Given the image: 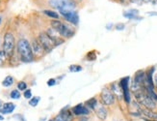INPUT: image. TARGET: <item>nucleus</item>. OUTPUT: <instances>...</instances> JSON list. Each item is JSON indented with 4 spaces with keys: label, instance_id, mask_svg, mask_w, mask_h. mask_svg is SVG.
I'll list each match as a JSON object with an SVG mask.
<instances>
[{
    "label": "nucleus",
    "instance_id": "nucleus-1",
    "mask_svg": "<svg viewBox=\"0 0 157 121\" xmlns=\"http://www.w3.org/2000/svg\"><path fill=\"white\" fill-rule=\"evenodd\" d=\"M17 51L21 62L30 63V62H33L34 59H35L33 51H32V48H31V43L25 38H21L17 41Z\"/></svg>",
    "mask_w": 157,
    "mask_h": 121
},
{
    "label": "nucleus",
    "instance_id": "nucleus-2",
    "mask_svg": "<svg viewBox=\"0 0 157 121\" xmlns=\"http://www.w3.org/2000/svg\"><path fill=\"white\" fill-rule=\"evenodd\" d=\"M50 25H51V27L55 29L61 35V37H63L65 40L71 39L75 35V28L72 27L70 23L63 22L59 21V19H54V21H51Z\"/></svg>",
    "mask_w": 157,
    "mask_h": 121
},
{
    "label": "nucleus",
    "instance_id": "nucleus-3",
    "mask_svg": "<svg viewBox=\"0 0 157 121\" xmlns=\"http://www.w3.org/2000/svg\"><path fill=\"white\" fill-rule=\"evenodd\" d=\"M132 95L134 97V100L137 101L143 107L147 110H157V103L148 96V94L146 92L145 89H141L133 93Z\"/></svg>",
    "mask_w": 157,
    "mask_h": 121
},
{
    "label": "nucleus",
    "instance_id": "nucleus-4",
    "mask_svg": "<svg viewBox=\"0 0 157 121\" xmlns=\"http://www.w3.org/2000/svg\"><path fill=\"white\" fill-rule=\"evenodd\" d=\"M16 46H17V43H16L15 35L11 31L6 32L4 34V39H3V51L5 52V55L8 60H11L13 54H15Z\"/></svg>",
    "mask_w": 157,
    "mask_h": 121
},
{
    "label": "nucleus",
    "instance_id": "nucleus-5",
    "mask_svg": "<svg viewBox=\"0 0 157 121\" xmlns=\"http://www.w3.org/2000/svg\"><path fill=\"white\" fill-rule=\"evenodd\" d=\"M98 101L100 105L105 106L109 107V109L114 107L118 102L117 98L115 97L113 92L109 88V86H105L104 88H102V90L100 91L98 95Z\"/></svg>",
    "mask_w": 157,
    "mask_h": 121
},
{
    "label": "nucleus",
    "instance_id": "nucleus-6",
    "mask_svg": "<svg viewBox=\"0 0 157 121\" xmlns=\"http://www.w3.org/2000/svg\"><path fill=\"white\" fill-rule=\"evenodd\" d=\"M130 80H131V77L126 76L121 78L119 80V84L121 88L122 91V97H124V103L126 107H128L132 102V92L130 90Z\"/></svg>",
    "mask_w": 157,
    "mask_h": 121
},
{
    "label": "nucleus",
    "instance_id": "nucleus-7",
    "mask_svg": "<svg viewBox=\"0 0 157 121\" xmlns=\"http://www.w3.org/2000/svg\"><path fill=\"white\" fill-rule=\"evenodd\" d=\"M49 3L53 8L57 9L59 12L75 10L76 7V3L73 0H50Z\"/></svg>",
    "mask_w": 157,
    "mask_h": 121
},
{
    "label": "nucleus",
    "instance_id": "nucleus-8",
    "mask_svg": "<svg viewBox=\"0 0 157 121\" xmlns=\"http://www.w3.org/2000/svg\"><path fill=\"white\" fill-rule=\"evenodd\" d=\"M37 39L39 40L40 44L42 45V46L44 48L45 53H49V52H51L54 49L56 48L55 43H54V42H53V40H52L48 35H47V33H46V32H40Z\"/></svg>",
    "mask_w": 157,
    "mask_h": 121
},
{
    "label": "nucleus",
    "instance_id": "nucleus-9",
    "mask_svg": "<svg viewBox=\"0 0 157 121\" xmlns=\"http://www.w3.org/2000/svg\"><path fill=\"white\" fill-rule=\"evenodd\" d=\"M60 15L66 19L67 22H69L71 25L76 26L79 23V15H78L77 11H75V10L61 11Z\"/></svg>",
    "mask_w": 157,
    "mask_h": 121
},
{
    "label": "nucleus",
    "instance_id": "nucleus-10",
    "mask_svg": "<svg viewBox=\"0 0 157 121\" xmlns=\"http://www.w3.org/2000/svg\"><path fill=\"white\" fill-rule=\"evenodd\" d=\"M71 111L73 113V115L75 117L79 116H91V114L93 113L88 107L85 106L84 103H79L75 105L74 107H71Z\"/></svg>",
    "mask_w": 157,
    "mask_h": 121
},
{
    "label": "nucleus",
    "instance_id": "nucleus-11",
    "mask_svg": "<svg viewBox=\"0 0 157 121\" xmlns=\"http://www.w3.org/2000/svg\"><path fill=\"white\" fill-rule=\"evenodd\" d=\"M94 115L97 116V118L100 121H107L109 115H110V110L109 107L102 106L99 104V106L98 107V109L94 111Z\"/></svg>",
    "mask_w": 157,
    "mask_h": 121
},
{
    "label": "nucleus",
    "instance_id": "nucleus-12",
    "mask_svg": "<svg viewBox=\"0 0 157 121\" xmlns=\"http://www.w3.org/2000/svg\"><path fill=\"white\" fill-rule=\"evenodd\" d=\"M31 48H32V51H33V54H34V57H35V58H40L45 53L44 48L42 46V45L40 44L38 39H33L32 40Z\"/></svg>",
    "mask_w": 157,
    "mask_h": 121
},
{
    "label": "nucleus",
    "instance_id": "nucleus-13",
    "mask_svg": "<svg viewBox=\"0 0 157 121\" xmlns=\"http://www.w3.org/2000/svg\"><path fill=\"white\" fill-rule=\"evenodd\" d=\"M142 117L144 121H157V110H147L145 107H141Z\"/></svg>",
    "mask_w": 157,
    "mask_h": 121
},
{
    "label": "nucleus",
    "instance_id": "nucleus-14",
    "mask_svg": "<svg viewBox=\"0 0 157 121\" xmlns=\"http://www.w3.org/2000/svg\"><path fill=\"white\" fill-rule=\"evenodd\" d=\"M45 32L47 33V35H48L53 40V42L55 43L56 46L64 44L65 41H66V40L63 37H61V35L59 34V33L55 29H54V28H52V27H48V28L46 29Z\"/></svg>",
    "mask_w": 157,
    "mask_h": 121
},
{
    "label": "nucleus",
    "instance_id": "nucleus-15",
    "mask_svg": "<svg viewBox=\"0 0 157 121\" xmlns=\"http://www.w3.org/2000/svg\"><path fill=\"white\" fill-rule=\"evenodd\" d=\"M108 86H109V88H110V90L113 92L115 97L117 98L118 102H124V97H122V91H121V86L119 84V82L111 83Z\"/></svg>",
    "mask_w": 157,
    "mask_h": 121
},
{
    "label": "nucleus",
    "instance_id": "nucleus-16",
    "mask_svg": "<svg viewBox=\"0 0 157 121\" xmlns=\"http://www.w3.org/2000/svg\"><path fill=\"white\" fill-rule=\"evenodd\" d=\"M59 114L62 116L66 121H75V116L73 115L71 111V107L70 106H66L60 111Z\"/></svg>",
    "mask_w": 157,
    "mask_h": 121
},
{
    "label": "nucleus",
    "instance_id": "nucleus-17",
    "mask_svg": "<svg viewBox=\"0 0 157 121\" xmlns=\"http://www.w3.org/2000/svg\"><path fill=\"white\" fill-rule=\"evenodd\" d=\"M84 104L92 112H94V111L97 110L98 107L99 106V101H98V98H97V97H92L89 100L85 101Z\"/></svg>",
    "mask_w": 157,
    "mask_h": 121
},
{
    "label": "nucleus",
    "instance_id": "nucleus-18",
    "mask_svg": "<svg viewBox=\"0 0 157 121\" xmlns=\"http://www.w3.org/2000/svg\"><path fill=\"white\" fill-rule=\"evenodd\" d=\"M15 110H16V104H13L12 102H7L4 103L3 107L0 109V113L3 114V115H5V114H11Z\"/></svg>",
    "mask_w": 157,
    "mask_h": 121
},
{
    "label": "nucleus",
    "instance_id": "nucleus-19",
    "mask_svg": "<svg viewBox=\"0 0 157 121\" xmlns=\"http://www.w3.org/2000/svg\"><path fill=\"white\" fill-rule=\"evenodd\" d=\"M124 17L127 19H131V21H134V19H142V18L139 17V11L136 9H130L128 11L124 12Z\"/></svg>",
    "mask_w": 157,
    "mask_h": 121
},
{
    "label": "nucleus",
    "instance_id": "nucleus-20",
    "mask_svg": "<svg viewBox=\"0 0 157 121\" xmlns=\"http://www.w3.org/2000/svg\"><path fill=\"white\" fill-rule=\"evenodd\" d=\"M13 83H15V79H13V77H12V76H7L2 82V85L4 87H10Z\"/></svg>",
    "mask_w": 157,
    "mask_h": 121
},
{
    "label": "nucleus",
    "instance_id": "nucleus-21",
    "mask_svg": "<svg viewBox=\"0 0 157 121\" xmlns=\"http://www.w3.org/2000/svg\"><path fill=\"white\" fill-rule=\"evenodd\" d=\"M98 57V54H97V51L95 50H90L87 52V54L85 55V59L87 61H94L95 59Z\"/></svg>",
    "mask_w": 157,
    "mask_h": 121
},
{
    "label": "nucleus",
    "instance_id": "nucleus-22",
    "mask_svg": "<svg viewBox=\"0 0 157 121\" xmlns=\"http://www.w3.org/2000/svg\"><path fill=\"white\" fill-rule=\"evenodd\" d=\"M44 14L47 17H49L51 18L54 19H58L59 18V14L55 11H52V10H44Z\"/></svg>",
    "mask_w": 157,
    "mask_h": 121
},
{
    "label": "nucleus",
    "instance_id": "nucleus-23",
    "mask_svg": "<svg viewBox=\"0 0 157 121\" xmlns=\"http://www.w3.org/2000/svg\"><path fill=\"white\" fill-rule=\"evenodd\" d=\"M83 70V67L79 64H72L69 67V71L71 73H78Z\"/></svg>",
    "mask_w": 157,
    "mask_h": 121
},
{
    "label": "nucleus",
    "instance_id": "nucleus-24",
    "mask_svg": "<svg viewBox=\"0 0 157 121\" xmlns=\"http://www.w3.org/2000/svg\"><path fill=\"white\" fill-rule=\"evenodd\" d=\"M40 101V96H34V97H32V98L29 100L28 104H29V106H31V107H37V106L39 105Z\"/></svg>",
    "mask_w": 157,
    "mask_h": 121
},
{
    "label": "nucleus",
    "instance_id": "nucleus-25",
    "mask_svg": "<svg viewBox=\"0 0 157 121\" xmlns=\"http://www.w3.org/2000/svg\"><path fill=\"white\" fill-rule=\"evenodd\" d=\"M20 96H21V94H20V91L18 89H13L10 93V98L13 100H18Z\"/></svg>",
    "mask_w": 157,
    "mask_h": 121
},
{
    "label": "nucleus",
    "instance_id": "nucleus-26",
    "mask_svg": "<svg viewBox=\"0 0 157 121\" xmlns=\"http://www.w3.org/2000/svg\"><path fill=\"white\" fill-rule=\"evenodd\" d=\"M17 89L19 90V91H25L26 89H27V83L24 82V80H20V82H18L17 83Z\"/></svg>",
    "mask_w": 157,
    "mask_h": 121
},
{
    "label": "nucleus",
    "instance_id": "nucleus-27",
    "mask_svg": "<svg viewBox=\"0 0 157 121\" xmlns=\"http://www.w3.org/2000/svg\"><path fill=\"white\" fill-rule=\"evenodd\" d=\"M6 60H8L5 55V52L3 51V50H0V67L4 66Z\"/></svg>",
    "mask_w": 157,
    "mask_h": 121
},
{
    "label": "nucleus",
    "instance_id": "nucleus-28",
    "mask_svg": "<svg viewBox=\"0 0 157 121\" xmlns=\"http://www.w3.org/2000/svg\"><path fill=\"white\" fill-rule=\"evenodd\" d=\"M23 97H24L26 100H30V99L32 98V90L27 88L25 91H23Z\"/></svg>",
    "mask_w": 157,
    "mask_h": 121
},
{
    "label": "nucleus",
    "instance_id": "nucleus-29",
    "mask_svg": "<svg viewBox=\"0 0 157 121\" xmlns=\"http://www.w3.org/2000/svg\"><path fill=\"white\" fill-rule=\"evenodd\" d=\"M124 28H125V24L122 23V22L117 23V24L115 25V29L118 30V31H122V30H124Z\"/></svg>",
    "mask_w": 157,
    "mask_h": 121
},
{
    "label": "nucleus",
    "instance_id": "nucleus-30",
    "mask_svg": "<svg viewBox=\"0 0 157 121\" xmlns=\"http://www.w3.org/2000/svg\"><path fill=\"white\" fill-rule=\"evenodd\" d=\"M46 84H47V86H49V87L54 86V85L57 84V80H56V79H49L48 80H47Z\"/></svg>",
    "mask_w": 157,
    "mask_h": 121
},
{
    "label": "nucleus",
    "instance_id": "nucleus-31",
    "mask_svg": "<svg viewBox=\"0 0 157 121\" xmlns=\"http://www.w3.org/2000/svg\"><path fill=\"white\" fill-rule=\"evenodd\" d=\"M75 121H90V116H79V117H75Z\"/></svg>",
    "mask_w": 157,
    "mask_h": 121
},
{
    "label": "nucleus",
    "instance_id": "nucleus-32",
    "mask_svg": "<svg viewBox=\"0 0 157 121\" xmlns=\"http://www.w3.org/2000/svg\"><path fill=\"white\" fill-rule=\"evenodd\" d=\"M117 2H119L120 4H122V5H127L129 3H131V0H116Z\"/></svg>",
    "mask_w": 157,
    "mask_h": 121
},
{
    "label": "nucleus",
    "instance_id": "nucleus-33",
    "mask_svg": "<svg viewBox=\"0 0 157 121\" xmlns=\"http://www.w3.org/2000/svg\"><path fill=\"white\" fill-rule=\"evenodd\" d=\"M153 83H154V88L157 91V72L154 74V76H153Z\"/></svg>",
    "mask_w": 157,
    "mask_h": 121
},
{
    "label": "nucleus",
    "instance_id": "nucleus-34",
    "mask_svg": "<svg viewBox=\"0 0 157 121\" xmlns=\"http://www.w3.org/2000/svg\"><path fill=\"white\" fill-rule=\"evenodd\" d=\"M54 120H55V121H66V120H65V119H64L62 116L60 115L59 113L57 114V115H56L55 117H54Z\"/></svg>",
    "mask_w": 157,
    "mask_h": 121
},
{
    "label": "nucleus",
    "instance_id": "nucleus-35",
    "mask_svg": "<svg viewBox=\"0 0 157 121\" xmlns=\"http://www.w3.org/2000/svg\"><path fill=\"white\" fill-rule=\"evenodd\" d=\"M148 3H151V5H157V0H148Z\"/></svg>",
    "mask_w": 157,
    "mask_h": 121
},
{
    "label": "nucleus",
    "instance_id": "nucleus-36",
    "mask_svg": "<svg viewBox=\"0 0 157 121\" xmlns=\"http://www.w3.org/2000/svg\"><path fill=\"white\" fill-rule=\"evenodd\" d=\"M16 117H17V118H19V121H27L22 115H17Z\"/></svg>",
    "mask_w": 157,
    "mask_h": 121
},
{
    "label": "nucleus",
    "instance_id": "nucleus-37",
    "mask_svg": "<svg viewBox=\"0 0 157 121\" xmlns=\"http://www.w3.org/2000/svg\"><path fill=\"white\" fill-rule=\"evenodd\" d=\"M148 15L149 16H157V12H151V13H148Z\"/></svg>",
    "mask_w": 157,
    "mask_h": 121
},
{
    "label": "nucleus",
    "instance_id": "nucleus-38",
    "mask_svg": "<svg viewBox=\"0 0 157 121\" xmlns=\"http://www.w3.org/2000/svg\"><path fill=\"white\" fill-rule=\"evenodd\" d=\"M3 120H4V115L0 113V121H3Z\"/></svg>",
    "mask_w": 157,
    "mask_h": 121
},
{
    "label": "nucleus",
    "instance_id": "nucleus-39",
    "mask_svg": "<svg viewBox=\"0 0 157 121\" xmlns=\"http://www.w3.org/2000/svg\"><path fill=\"white\" fill-rule=\"evenodd\" d=\"M3 105H4L3 101H1V100H0V109H1V107H3Z\"/></svg>",
    "mask_w": 157,
    "mask_h": 121
},
{
    "label": "nucleus",
    "instance_id": "nucleus-40",
    "mask_svg": "<svg viewBox=\"0 0 157 121\" xmlns=\"http://www.w3.org/2000/svg\"><path fill=\"white\" fill-rule=\"evenodd\" d=\"M73 1L75 2V3H78V2H82L83 0H73Z\"/></svg>",
    "mask_w": 157,
    "mask_h": 121
},
{
    "label": "nucleus",
    "instance_id": "nucleus-41",
    "mask_svg": "<svg viewBox=\"0 0 157 121\" xmlns=\"http://www.w3.org/2000/svg\"><path fill=\"white\" fill-rule=\"evenodd\" d=\"M0 23H1V17H0Z\"/></svg>",
    "mask_w": 157,
    "mask_h": 121
},
{
    "label": "nucleus",
    "instance_id": "nucleus-42",
    "mask_svg": "<svg viewBox=\"0 0 157 121\" xmlns=\"http://www.w3.org/2000/svg\"><path fill=\"white\" fill-rule=\"evenodd\" d=\"M0 3H1V0H0Z\"/></svg>",
    "mask_w": 157,
    "mask_h": 121
}]
</instances>
